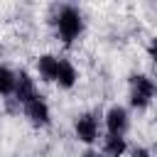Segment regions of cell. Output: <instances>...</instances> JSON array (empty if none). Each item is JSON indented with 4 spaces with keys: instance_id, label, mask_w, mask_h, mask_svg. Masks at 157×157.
I'll return each mask as SVG.
<instances>
[{
    "instance_id": "6da1fadb",
    "label": "cell",
    "mask_w": 157,
    "mask_h": 157,
    "mask_svg": "<svg viewBox=\"0 0 157 157\" xmlns=\"http://www.w3.org/2000/svg\"><path fill=\"white\" fill-rule=\"evenodd\" d=\"M54 25H56V34H59V39H61L66 47L74 44V42L83 34V27H86V22H83V12H81L76 5H61L59 12H56Z\"/></svg>"
},
{
    "instance_id": "7a4b0ae2",
    "label": "cell",
    "mask_w": 157,
    "mask_h": 157,
    "mask_svg": "<svg viewBox=\"0 0 157 157\" xmlns=\"http://www.w3.org/2000/svg\"><path fill=\"white\" fill-rule=\"evenodd\" d=\"M130 105L137 110L150 108L152 98H155V81L147 74H132L130 76Z\"/></svg>"
},
{
    "instance_id": "3957f363",
    "label": "cell",
    "mask_w": 157,
    "mask_h": 157,
    "mask_svg": "<svg viewBox=\"0 0 157 157\" xmlns=\"http://www.w3.org/2000/svg\"><path fill=\"white\" fill-rule=\"evenodd\" d=\"M74 132L83 145H93L101 137V118L96 113H81L74 123Z\"/></svg>"
},
{
    "instance_id": "277c9868",
    "label": "cell",
    "mask_w": 157,
    "mask_h": 157,
    "mask_svg": "<svg viewBox=\"0 0 157 157\" xmlns=\"http://www.w3.org/2000/svg\"><path fill=\"white\" fill-rule=\"evenodd\" d=\"M22 113H25V118H27L34 128H47V125L52 123V110H49V105H47V101H44L42 93H37L34 98H29V101L22 105Z\"/></svg>"
},
{
    "instance_id": "5b68a950",
    "label": "cell",
    "mask_w": 157,
    "mask_h": 157,
    "mask_svg": "<svg viewBox=\"0 0 157 157\" xmlns=\"http://www.w3.org/2000/svg\"><path fill=\"white\" fill-rule=\"evenodd\" d=\"M103 123H105V135H118V137H125V132L130 130V113L128 108L123 105H110L103 115Z\"/></svg>"
},
{
    "instance_id": "8992f818",
    "label": "cell",
    "mask_w": 157,
    "mask_h": 157,
    "mask_svg": "<svg viewBox=\"0 0 157 157\" xmlns=\"http://www.w3.org/2000/svg\"><path fill=\"white\" fill-rule=\"evenodd\" d=\"M17 74V78H15V91H12V98L20 103V105H25L29 98H34L39 91H37V83H34V78L29 76V71H25V69H20V71H15Z\"/></svg>"
},
{
    "instance_id": "52a82bcc",
    "label": "cell",
    "mask_w": 157,
    "mask_h": 157,
    "mask_svg": "<svg viewBox=\"0 0 157 157\" xmlns=\"http://www.w3.org/2000/svg\"><path fill=\"white\" fill-rule=\"evenodd\" d=\"M76 81H78V71H76V66L69 61V59H59V71H56V78H54V83L59 86V88H74L76 86Z\"/></svg>"
},
{
    "instance_id": "ba28073f",
    "label": "cell",
    "mask_w": 157,
    "mask_h": 157,
    "mask_svg": "<svg viewBox=\"0 0 157 157\" xmlns=\"http://www.w3.org/2000/svg\"><path fill=\"white\" fill-rule=\"evenodd\" d=\"M56 71H59V56H54V54H42V56L37 59V74H39L42 81L54 83Z\"/></svg>"
},
{
    "instance_id": "9c48e42d",
    "label": "cell",
    "mask_w": 157,
    "mask_h": 157,
    "mask_svg": "<svg viewBox=\"0 0 157 157\" xmlns=\"http://www.w3.org/2000/svg\"><path fill=\"white\" fill-rule=\"evenodd\" d=\"M128 152V140L118 135H105L103 137V157H123Z\"/></svg>"
},
{
    "instance_id": "30bf717a",
    "label": "cell",
    "mask_w": 157,
    "mask_h": 157,
    "mask_svg": "<svg viewBox=\"0 0 157 157\" xmlns=\"http://www.w3.org/2000/svg\"><path fill=\"white\" fill-rule=\"evenodd\" d=\"M17 74L10 66H0V96H12Z\"/></svg>"
},
{
    "instance_id": "8fae6325",
    "label": "cell",
    "mask_w": 157,
    "mask_h": 157,
    "mask_svg": "<svg viewBox=\"0 0 157 157\" xmlns=\"http://www.w3.org/2000/svg\"><path fill=\"white\" fill-rule=\"evenodd\" d=\"M130 157H152V152L140 145V147H132V150H130Z\"/></svg>"
},
{
    "instance_id": "7c38bea8",
    "label": "cell",
    "mask_w": 157,
    "mask_h": 157,
    "mask_svg": "<svg viewBox=\"0 0 157 157\" xmlns=\"http://www.w3.org/2000/svg\"><path fill=\"white\" fill-rule=\"evenodd\" d=\"M83 157H103V155H98L96 150H86V155H83Z\"/></svg>"
}]
</instances>
